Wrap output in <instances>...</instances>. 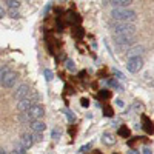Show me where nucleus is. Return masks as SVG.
Returning a JSON list of instances; mask_svg holds the SVG:
<instances>
[{"label":"nucleus","instance_id":"obj_2","mask_svg":"<svg viewBox=\"0 0 154 154\" xmlns=\"http://www.w3.org/2000/svg\"><path fill=\"white\" fill-rule=\"evenodd\" d=\"M112 31L116 35H130L133 37L136 32V26L130 22H116L112 25Z\"/></svg>","mask_w":154,"mask_h":154},{"label":"nucleus","instance_id":"obj_17","mask_svg":"<svg viewBox=\"0 0 154 154\" xmlns=\"http://www.w3.org/2000/svg\"><path fill=\"white\" fill-rule=\"evenodd\" d=\"M109 97H111V93L106 91V89H102L99 93V99H109Z\"/></svg>","mask_w":154,"mask_h":154},{"label":"nucleus","instance_id":"obj_1","mask_svg":"<svg viewBox=\"0 0 154 154\" xmlns=\"http://www.w3.org/2000/svg\"><path fill=\"white\" fill-rule=\"evenodd\" d=\"M111 16L117 22H130V23H133L136 20V12L131 11V9H126V8H112Z\"/></svg>","mask_w":154,"mask_h":154},{"label":"nucleus","instance_id":"obj_12","mask_svg":"<svg viewBox=\"0 0 154 154\" xmlns=\"http://www.w3.org/2000/svg\"><path fill=\"white\" fill-rule=\"evenodd\" d=\"M111 2H112V6L116 8H126L131 3V0H111Z\"/></svg>","mask_w":154,"mask_h":154},{"label":"nucleus","instance_id":"obj_33","mask_svg":"<svg viewBox=\"0 0 154 154\" xmlns=\"http://www.w3.org/2000/svg\"><path fill=\"white\" fill-rule=\"evenodd\" d=\"M128 154H137V152H134V151H130V152H128Z\"/></svg>","mask_w":154,"mask_h":154},{"label":"nucleus","instance_id":"obj_28","mask_svg":"<svg viewBox=\"0 0 154 154\" xmlns=\"http://www.w3.org/2000/svg\"><path fill=\"white\" fill-rule=\"evenodd\" d=\"M9 14H11V17H19V11L17 9H11Z\"/></svg>","mask_w":154,"mask_h":154},{"label":"nucleus","instance_id":"obj_23","mask_svg":"<svg viewBox=\"0 0 154 154\" xmlns=\"http://www.w3.org/2000/svg\"><path fill=\"white\" fill-rule=\"evenodd\" d=\"M51 137H53L54 140H59V137H60V131H59V130H54L53 133H51Z\"/></svg>","mask_w":154,"mask_h":154},{"label":"nucleus","instance_id":"obj_8","mask_svg":"<svg viewBox=\"0 0 154 154\" xmlns=\"http://www.w3.org/2000/svg\"><path fill=\"white\" fill-rule=\"evenodd\" d=\"M116 43L120 48H128L133 45V37L130 35H116Z\"/></svg>","mask_w":154,"mask_h":154},{"label":"nucleus","instance_id":"obj_32","mask_svg":"<svg viewBox=\"0 0 154 154\" xmlns=\"http://www.w3.org/2000/svg\"><path fill=\"white\" fill-rule=\"evenodd\" d=\"M142 154H152V152H151L149 148H143V152H142Z\"/></svg>","mask_w":154,"mask_h":154},{"label":"nucleus","instance_id":"obj_30","mask_svg":"<svg viewBox=\"0 0 154 154\" xmlns=\"http://www.w3.org/2000/svg\"><path fill=\"white\" fill-rule=\"evenodd\" d=\"M114 74H116V75H117V77H119V79H123V74H122V72H119L117 69H114Z\"/></svg>","mask_w":154,"mask_h":154},{"label":"nucleus","instance_id":"obj_14","mask_svg":"<svg viewBox=\"0 0 154 154\" xmlns=\"http://www.w3.org/2000/svg\"><path fill=\"white\" fill-rule=\"evenodd\" d=\"M102 140H103V143L105 145H112L114 143V139H112V136L111 134H103V139H102Z\"/></svg>","mask_w":154,"mask_h":154},{"label":"nucleus","instance_id":"obj_16","mask_svg":"<svg viewBox=\"0 0 154 154\" xmlns=\"http://www.w3.org/2000/svg\"><path fill=\"white\" fill-rule=\"evenodd\" d=\"M25 152H26V149H25L20 143H17L16 148H14V152H12V154H25Z\"/></svg>","mask_w":154,"mask_h":154},{"label":"nucleus","instance_id":"obj_24","mask_svg":"<svg viewBox=\"0 0 154 154\" xmlns=\"http://www.w3.org/2000/svg\"><path fill=\"white\" fill-rule=\"evenodd\" d=\"M109 85H111L112 88H117V89H122V86H120V85H119L117 82H116L114 79H112V80H109Z\"/></svg>","mask_w":154,"mask_h":154},{"label":"nucleus","instance_id":"obj_18","mask_svg":"<svg viewBox=\"0 0 154 154\" xmlns=\"http://www.w3.org/2000/svg\"><path fill=\"white\" fill-rule=\"evenodd\" d=\"M6 3H8V6L11 9H17L19 8V2H17V0H6Z\"/></svg>","mask_w":154,"mask_h":154},{"label":"nucleus","instance_id":"obj_19","mask_svg":"<svg viewBox=\"0 0 154 154\" xmlns=\"http://www.w3.org/2000/svg\"><path fill=\"white\" fill-rule=\"evenodd\" d=\"M31 137H32L34 142H42V139H43L42 133H32V134H31Z\"/></svg>","mask_w":154,"mask_h":154},{"label":"nucleus","instance_id":"obj_25","mask_svg":"<svg viewBox=\"0 0 154 154\" xmlns=\"http://www.w3.org/2000/svg\"><path fill=\"white\" fill-rule=\"evenodd\" d=\"M89 148H91V143H88V145H83V146H82V148L79 149V152H82V154H83V152H86V151H88Z\"/></svg>","mask_w":154,"mask_h":154},{"label":"nucleus","instance_id":"obj_22","mask_svg":"<svg viewBox=\"0 0 154 154\" xmlns=\"http://www.w3.org/2000/svg\"><path fill=\"white\" fill-rule=\"evenodd\" d=\"M8 71H9V69H8L6 66H0V82H2V79L5 77V74H6Z\"/></svg>","mask_w":154,"mask_h":154},{"label":"nucleus","instance_id":"obj_11","mask_svg":"<svg viewBox=\"0 0 154 154\" xmlns=\"http://www.w3.org/2000/svg\"><path fill=\"white\" fill-rule=\"evenodd\" d=\"M143 53V46L142 45H136V46H133V48H130L126 51V56L128 57H137L139 54H142Z\"/></svg>","mask_w":154,"mask_h":154},{"label":"nucleus","instance_id":"obj_5","mask_svg":"<svg viewBox=\"0 0 154 154\" xmlns=\"http://www.w3.org/2000/svg\"><path fill=\"white\" fill-rule=\"evenodd\" d=\"M16 80H17V74L12 72V71H8L5 74V77L2 79V82H0V85H2L3 88H12L16 85Z\"/></svg>","mask_w":154,"mask_h":154},{"label":"nucleus","instance_id":"obj_7","mask_svg":"<svg viewBox=\"0 0 154 154\" xmlns=\"http://www.w3.org/2000/svg\"><path fill=\"white\" fill-rule=\"evenodd\" d=\"M32 105H34V100H32L31 97H25V99L19 100V103H17V109H19V111H22V112H25V111H28Z\"/></svg>","mask_w":154,"mask_h":154},{"label":"nucleus","instance_id":"obj_4","mask_svg":"<svg viewBox=\"0 0 154 154\" xmlns=\"http://www.w3.org/2000/svg\"><path fill=\"white\" fill-rule=\"evenodd\" d=\"M142 66H143V62H142V59H140L139 56L137 57H130L128 62H126V68H128V71H131V72H139L140 69H142Z\"/></svg>","mask_w":154,"mask_h":154},{"label":"nucleus","instance_id":"obj_20","mask_svg":"<svg viewBox=\"0 0 154 154\" xmlns=\"http://www.w3.org/2000/svg\"><path fill=\"white\" fill-rule=\"evenodd\" d=\"M43 74H45V77H46V80H53L54 74H53V71H51V69H45Z\"/></svg>","mask_w":154,"mask_h":154},{"label":"nucleus","instance_id":"obj_15","mask_svg":"<svg viewBox=\"0 0 154 154\" xmlns=\"http://www.w3.org/2000/svg\"><path fill=\"white\" fill-rule=\"evenodd\" d=\"M119 136H122V137H128V136H130V130H128L126 126H120V128H119Z\"/></svg>","mask_w":154,"mask_h":154},{"label":"nucleus","instance_id":"obj_3","mask_svg":"<svg viewBox=\"0 0 154 154\" xmlns=\"http://www.w3.org/2000/svg\"><path fill=\"white\" fill-rule=\"evenodd\" d=\"M45 114V108L42 105H32L28 111H25L23 116H20L22 122H32V120H38L40 117H43Z\"/></svg>","mask_w":154,"mask_h":154},{"label":"nucleus","instance_id":"obj_9","mask_svg":"<svg viewBox=\"0 0 154 154\" xmlns=\"http://www.w3.org/2000/svg\"><path fill=\"white\" fill-rule=\"evenodd\" d=\"M29 128L32 130V133H43L45 131V128H46V125L38 119V120H32V122H29Z\"/></svg>","mask_w":154,"mask_h":154},{"label":"nucleus","instance_id":"obj_6","mask_svg":"<svg viewBox=\"0 0 154 154\" xmlns=\"http://www.w3.org/2000/svg\"><path fill=\"white\" fill-rule=\"evenodd\" d=\"M28 96H29V86L28 85H20L16 89V93H14V99L16 100H22V99L28 97Z\"/></svg>","mask_w":154,"mask_h":154},{"label":"nucleus","instance_id":"obj_21","mask_svg":"<svg viewBox=\"0 0 154 154\" xmlns=\"http://www.w3.org/2000/svg\"><path fill=\"white\" fill-rule=\"evenodd\" d=\"M66 69H69V71H74V69H75L74 62H72L71 59H68V60H66Z\"/></svg>","mask_w":154,"mask_h":154},{"label":"nucleus","instance_id":"obj_10","mask_svg":"<svg viewBox=\"0 0 154 154\" xmlns=\"http://www.w3.org/2000/svg\"><path fill=\"white\" fill-rule=\"evenodd\" d=\"M19 143H20V145H22V146H23L25 149H28V148H31V146L34 145V140H32L31 134H23Z\"/></svg>","mask_w":154,"mask_h":154},{"label":"nucleus","instance_id":"obj_26","mask_svg":"<svg viewBox=\"0 0 154 154\" xmlns=\"http://www.w3.org/2000/svg\"><path fill=\"white\" fill-rule=\"evenodd\" d=\"M66 119H68L69 122H74V114H72V112H71L69 109L66 111Z\"/></svg>","mask_w":154,"mask_h":154},{"label":"nucleus","instance_id":"obj_13","mask_svg":"<svg viewBox=\"0 0 154 154\" xmlns=\"http://www.w3.org/2000/svg\"><path fill=\"white\" fill-rule=\"evenodd\" d=\"M142 122H143V130L146 133H152V123L149 122V119L146 116H142Z\"/></svg>","mask_w":154,"mask_h":154},{"label":"nucleus","instance_id":"obj_27","mask_svg":"<svg viewBox=\"0 0 154 154\" xmlns=\"http://www.w3.org/2000/svg\"><path fill=\"white\" fill-rule=\"evenodd\" d=\"M114 112H112V109L109 108V106H105V116H108V117H111Z\"/></svg>","mask_w":154,"mask_h":154},{"label":"nucleus","instance_id":"obj_29","mask_svg":"<svg viewBox=\"0 0 154 154\" xmlns=\"http://www.w3.org/2000/svg\"><path fill=\"white\" fill-rule=\"evenodd\" d=\"M88 105H89V102H88V99H82V106H85V108H86Z\"/></svg>","mask_w":154,"mask_h":154},{"label":"nucleus","instance_id":"obj_31","mask_svg":"<svg viewBox=\"0 0 154 154\" xmlns=\"http://www.w3.org/2000/svg\"><path fill=\"white\" fill-rule=\"evenodd\" d=\"M2 17H5V9L0 6V19H2Z\"/></svg>","mask_w":154,"mask_h":154}]
</instances>
